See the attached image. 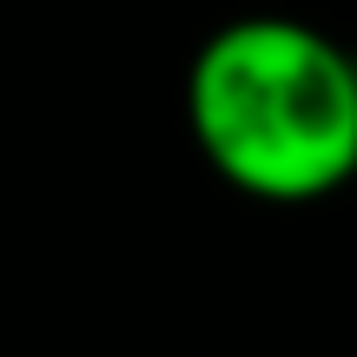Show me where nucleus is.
Returning a JSON list of instances; mask_svg holds the SVG:
<instances>
[{
    "label": "nucleus",
    "mask_w": 357,
    "mask_h": 357,
    "mask_svg": "<svg viewBox=\"0 0 357 357\" xmlns=\"http://www.w3.org/2000/svg\"><path fill=\"white\" fill-rule=\"evenodd\" d=\"M185 126L245 199H331L357 178V60L284 13L225 20L185 66Z\"/></svg>",
    "instance_id": "obj_1"
}]
</instances>
